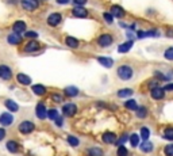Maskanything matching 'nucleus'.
<instances>
[{
  "label": "nucleus",
  "instance_id": "9d476101",
  "mask_svg": "<svg viewBox=\"0 0 173 156\" xmlns=\"http://www.w3.org/2000/svg\"><path fill=\"white\" fill-rule=\"evenodd\" d=\"M73 15L77 16V18H85L88 15V12L83 6H76L75 8H73Z\"/></svg>",
  "mask_w": 173,
  "mask_h": 156
},
{
  "label": "nucleus",
  "instance_id": "c9c22d12",
  "mask_svg": "<svg viewBox=\"0 0 173 156\" xmlns=\"http://www.w3.org/2000/svg\"><path fill=\"white\" fill-rule=\"evenodd\" d=\"M116 154H118V156H127L128 155V151H127V148L124 147V145H119Z\"/></svg>",
  "mask_w": 173,
  "mask_h": 156
},
{
  "label": "nucleus",
  "instance_id": "5701e85b",
  "mask_svg": "<svg viewBox=\"0 0 173 156\" xmlns=\"http://www.w3.org/2000/svg\"><path fill=\"white\" fill-rule=\"evenodd\" d=\"M4 105L7 106V109H8L10 111H18V110H19V106H18L14 101H11V99H8V101H6Z\"/></svg>",
  "mask_w": 173,
  "mask_h": 156
},
{
  "label": "nucleus",
  "instance_id": "2eb2a0df",
  "mask_svg": "<svg viewBox=\"0 0 173 156\" xmlns=\"http://www.w3.org/2000/svg\"><path fill=\"white\" fill-rule=\"evenodd\" d=\"M111 14L115 18H123L124 16V11L122 7H119V6H112L111 7Z\"/></svg>",
  "mask_w": 173,
  "mask_h": 156
},
{
  "label": "nucleus",
  "instance_id": "4c0bfd02",
  "mask_svg": "<svg viewBox=\"0 0 173 156\" xmlns=\"http://www.w3.org/2000/svg\"><path fill=\"white\" fill-rule=\"evenodd\" d=\"M164 152H165V155L167 156H173V144H169V145L165 147Z\"/></svg>",
  "mask_w": 173,
  "mask_h": 156
},
{
  "label": "nucleus",
  "instance_id": "2f4dec72",
  "mask_svg": "<svg viewBox=\"0 0 173 156\" xmlns=\"http://www.w3.org/2000/svg\"><path fill=\"white\" fill-rule=\"evenodd\" d=\"M164 137L167 140H172L173 141V128H167V129H165Z\"/></svg>",
  "mask_w": 173,
  "mask_h": 156
},
{
  "label": "nucleus",
  "instance_id": "f8f14e48",
  "mask_svg": "<svg viewBox=\"0 0 173 156\" xmlns=\"http://www.w3.org/2000/svg\"><path fill=\"white\" fill-rule=\"evenodd\" d=\"M7 39H8V44H11V45H18V44H19L20 41H22V37H20L19 33H15V31H14L12 34L8 35V38H7Z\"/></svg>",
  "mask_w": 173,
  "mask_h": 156
},
{
  "label": "nucleus",
  "instance_id": "58836bf2",
  "mask_svg": "<svg viewBox=\"0 0 173 156\" xmlns=\"http://www.w3.org/2000/svg\"><path fill=\"white\" fill-rule=\"evenodd\" d=\"M127 140H128V136H127V135H123L122 137H120V140L116 141V144H118V145H123V144L126 143Z\"/></svg>",
  "mask_w": 173,
  "mask_h": 156
},
{
  "label": "nucleus",
  "instance_id": "1a4fd4ad",
  "mask_svg": "<svg viewBox=\"0 0 173 156\" xmlns=\"http://www.w3.org/2000/svg\"><path fill=\"white\" fill-rule=\"evenodd\" d=\"M61 22V15L60 14H51V15H49V18H47V25L51 26V27H54V26H57L58 23Z\"/></svg>",
  "mask_w": 173,
  "mask_h": 156
},
{
  "label": "nucleus",
  "instance_id": "9b49d317",
  "mask_svg": "<svg viewBox=\"0 0 173 156\" xmlns=\"http://www.w3.org/2000/svg\"><path fill=\"white\" fill-rule=\"evenodd\" d=\"M165 96V88L156 87L152 90V98L153 99H162Z\"/></svg>",
  "mask_w": 173,
  "mask_h": 156
},
{
  "label": "nucleus",
  "instance_id": "79ce46f5",
  "mask_svg": "<svg viewBox=\"0 0 173 156\" xmlns=\"http://www.w3.org/2000/svg\"><path fill=\"white\" fill-rule=\"evenodd\" d=\"M154 76H156V77H158V79H160V80H168V77H167V76H164L161 72H156V73H154Z\"/></svg>",
  "mask_w": 173,
  "mask_h": 156
},
{
  "label": "nucleus",
  "instance_id": "423d86ee",
  "mask_svg": "<svg viewBox=\"0 0 173 156\" xmlns=\"http://www.w3.org/2000/svg\"><path fill=\"white\" fill-rule=\"evenodd\" d=\"M14 122V117L11 113H3L2 116H0V124L3 126H8Z\"/></svg>",
  "mask_w": 173,
  "mask_h": 156
},
{
  "label": "nucleus",
  "instance_id": "a18cd8bd",
  "mask_svg": "<svg viewBox=\"0 0 173 156\" xmlns=\"http://www.w3.org/2000/svg\"><path fill=\"white\" fill-rule=\"evenodd\" d=\"M85 3H87V0H75L76 6H83V4H85Z\"/></svg>",
  "mask_w": 173,
  "mask_h": 156
},
{
  "label": "nucleus",
  "instance_id": "a211bd4d",
  "mask_svg": "<svg viewBox=\"0 0 173 156\" xmlns=\"http://www.w3.org/2000/svg\"><path fill=\"white\" fill-rule=\"evenodd\" d=\"M97 61L100 62L103 67H106V68H111V67L114 65V60L112 58H108V57H99Z\"/></svg>",
  "mask_w": 173,
  "mask_h": 156
},
{
  "label": "nucleus",
  "instance_id": "4be33fe9",
  "mask_svg": "<svg viewBox=\"0 0 173 156\" xmlns=\"http://www.w3.org/2000/svg\"><path fill=\"white\" fill-rule=\"evenodd\" d=\"M138 38H143V37H158L160 33L157 30H152V31H138Z\"/></svg>",
  "mask_w": 173,
  "mask_h": 156
},
{
  "label": "nucleus",
  "instance_id": "dca6fc26",
  "mask_svg": "<svg viewBox=\"0 0 173 156\" xmlns=\"http://www.w3.org/2000/svg\"><path fill=\"white\" fill-rule=\"evenodd\" d=\"M39 49V44L37 42V41H30V42L26 45L24 48V52H27V53H31V52H35Z\"/></svg>",
  "mask_w": 173,
  "mask_h": 156
},
{
  "label": "nucleus",
  "instance_id": "49530a36",
  "mask_svg": "<svg viewBox=\"0 0 173 156\" xmlns=\"http://www.w3.org/2000/svg\"><path fill=\"white\" fill-rule=\"evenodd\" d=\"M4 137H6V131L3 128H0V141L4 139Z\"/></svg>",
  "mask_w": 173,
  "mask_h": 156
},
{
  "label": "nucleus",
  "instance_id": "7ed1b4c3",
  "mask_svg": "<svg viewBox=\"0 0 173 156\" xmlns=\"http://www.w3.org/2000/svg\"><path fill=\"white\" fill-rule=\"evenodd\" d=\"M62 111H64V116L72 117V116H75V114H76L77 106L75 105V103H66V105L62 107Z\"/></svg>",
  "mask_w": 173,
  "mask_h": 156
},
{
  "label": "nucleus",
  "instance_id": "ddd939ff",
  "mask_svg": "<svg viewBox=\"0 0 173 156\" xmlns=\"http://www.w3.org/2000/svg\"><path fill=\"white\" fill-rule=\"evenodd\" d=\"M103 141L106 144H114V143H116V136L112 132H106L103 135Z\"/></svg>",
  "mask_w": 173,
  "mask_h": 156
},
{
  "label": "nucleus",
  "instance_id": "7c9ffc66",
  "mask_svg": "<svg viewBox=\"0 0 173 156\" xmlns=\"http://www.w3.org/2000/svg\"><path fill=\"white\" fill-rule=\"evenodd\" d=\"M58 117V111L56 109H51V110H47V118H50V120L56 121V118Z\"/></svg>",
  "mask_w": 173,
  "mask_h": 156
},
{
  "label": "nucleus",
  "instance_id": "bb28decb",
  "mask_svg": "<svg viewBox=\"0 0 173 156\" xmlns=\"http://www.w3.org/2000/svg\"><path fill=\"white\" fill-rule=\"evenodd\" d=\"M65 42H66V45L71 46V48H77L79 46V41H77L76 38H73V37H66Z\"/></svg>",
  "mask_w": 173,
  "mask_h": 156
},
{
  "label": "nucleus",
  "instance_id": "412c9836",
  "mask_svg": "<svg viewBox=\"0 0 173 156\" xmlns=\"http://www.w3.org/2000/svg\"><path fill=\"white\" fill-rule=\"evenodd\" d=\"M141 151L142 152H146V154L152 152L153 151V144L150 143L149 140H143V143L141 144Z\"/></svg>",
  "mask_w": 173,
  "mask_h": 156
},
{
  "label": "nucleus",
  "instance_id": "de8ad7c7",
  "mask_svg": "<svg viewBox=\"0 0 173 156\" xmlns=\"http://www.w3.org/2000/svg\"><path fill=\"white\" fill-rule=\"evenodd\" d=\"M56 124H57L58 126H61V125H62V117L58 116V117L56 118Z\"/></svg>",
  "mask_w": 173,
  "mask_h": 156
},
{
  "label": "nucleus",
  "instance_id": "6ab92c4d",
  "mask_svg": "<svg viewBox=\"0 0 173 156\" xmlns=\"http://www.w3.org/2000/svg\"><path fill=\"white\" fill-rule=\"evenodd\" d=\"M16 79H18V81H19L20 84H23V86H28V84H31V79L27 75H24V73H19Z\"/></svg>",
  "mask_w": 173,
  "mask_h": 156
},
{
  "label": "nucleus",
  "instance_id": "b1692460",
  "mask_svg": "<svg viewBox=\"0 0 173 156\" xmlns=\"http://www.w3.org/2000/svg\"><path fill=\"white\" fill-rule=\"evenodd\" d=\"M88 156H103V151L97 147L89 148V149H88Z\"/></svg>",
  "mask_w": 173,
  "mask_h": 156
},
{
  "label": "nucleus",
  "instance_id": "c85d7f7f",
  "mask_svg": "<svg viewBox=\"0 0 173 156\" xmlns=\"http://www.w3.org/2000/svg\"><path fill=\"white\" fill-rule=\"evenodd\" d=\"M135 111H137L138 118H145L146 116H148V110H146V107H143V106H138V109Z\"/></svg>",
  "mask_w": 173,
  "mask_h": 156
},
{
  "label": "nucleus",
  "instance_id": "c756f323",
  "mask_svg": "<svg viewBox=\"0 0 173 156\" xmlns=\"http://www.w3.org/2000/svg\"><path fill=\"white\" fill-rule=\"evenodd\" d=\"M124 106H126L128 110H137L138 109V105H137V102H135L134 99H130V101H127L126 103H124Z\"/></svg>",
  "mask_w": 173,
  "mask_h": 156
},
{
  "label": "nucleus",
  "instance_id": "f03ea898",
  "mask_svg": "<svg viewBox=\"0 0 173 156\" xmlns=\"http://www.w3.org/2000/svg\"><path fill=\"white\" fill-rule=\"evenodd\" d=\"M18 128H19L20 133H23V135H28V133H31L35 129V125L32 124V122H30V121H23V122H20Z\"/></svg>",
  "mask_w": 173,
  "mask_h": 156
},
{
  "label": "nucleus",
  "instance_id": "f704fd0d",
  "mask_svg": "<svg viewBox=\"0 0 173 156\" xmlns=\"http://www.w3.org/2000/svg\"><path fill=\"white\" fill-rule=\"evenodd\" d=\"M68 143L71 144L72 147H77L80 144V141H79V139L77 137H75V136H69L68 137Z\"/></svg>",
  "mask_w": 173,
  "mask_h": 156
},
{
  "label": "nucleus",
  "instance_id": "20e7f679",
  "mask_svg": "<svg viewBox=\"0 0 173 156\" xmlns=\"http://www.w3.org/2000/svg\"><path fill=\"white\" fill-rule=\"evenodd\" d=\"M20 4L24 10L32 11V10L38 8V0H20Z\"/></svg>",
  "mask_w": 173,
  "mask_h": 156
},
{
  "label": "nucleus",
  "instance_id": "4468645a",
  "mask_svg": "<svg viewBox=\"0 0 173 156\" xmlns=\"http://www.w3.org/2000/svg\"><path fill=\"white\" fill-rule=\"evenodd\" d=\"M132 45H134L132 41H127V42H124V44H122V45L118 46V52H119V53H127V52L132 48Z\"/></svg>",
  "mask_w": 173,
  "mask_h": 156
},
{
  "label": "nucleus",
  "instance_id": "72a5a7b5",
  "mask_svg": "<svg viewBox=\"0 0 173 156\" xmlns=\"http://www.w3.org/2000/svg\"><path fill=\"white\" fill-rule=\"evenodd\" d=\"M130 143H131L132 147H137L138 144H139V136L135 135V133H134V135H131L130 136Z\"/></svg>",
  "mask_w": 173,
  "mask_h": 156
},
{
  "label": "nucleus",
  "instance_id": "37998d69",
  "mask_svg": "<svg viewBox=\"0 0 173 156\" xmlns=\"http://www.w3.org/2000/svg\"><path fill=\"white\" fill-rule=\"evenodd\" d=\"M53 101L61 102V101H62V96H61V95H58V94H53Z\"/></svg>",
  "mask_w": 173,
  "mask_h": 156
},
{
  "label": "nucleus",
  "instance_id": "0eeeda50",
  "mask_svg": "<svg viewBox=\"0 0 173 156\" xmlns=\"http://www.w3.org/2000/svg\"><path fill=\"white\" fill-rule=\"evenodd\" d=\"M35 113H37V117H38L39 120H43V118H46V117H47V110H46V106L43 105V103H38V105H37V110H35Z\"/></svg>",
  "mask_w": 173,
  "mask_h": 156
},
{
  "label": "nucleus",
  "instance_id": "cd10ccee",
  "mask_svg": "<svg viewBox=\"0 0 173 156\" xmlns=\"http://www.w3.org/2000/svg\"><path fill=\"white\" fill-rule=\"evenodd\" d=\"M130 95H132V90H130V88H123V90L118 91L119 98H126V96H130Z\"/></svg>",
  "mask_w": 173,
  "mask_h": 156
},
{
  "label": "nucleus",
  "instance_id": "8fccbe9b",
  "mask_svg": "<svg viewBox=\"0 0 173 156\" xmlns=\"http://www.w3.org/2000/svg\"><path fill=\"white\" fill-rule=\"evenodd\" d=\"M69 2H71V0H57L58 4H68Z\"/></svg>",
  "mask_w": 173,
  "mask_h": 156
},
{
  "label": "nucleus",
  "instance_id": "473e14b6",
  "mask_svg": "<svg viewBox=\"0 0 173 156\" xmlns=\"http://www.w3.org/2000/svg\"><path fill=\"white\" fill-rule=\"evenodd\" d=\"M149 136H150V131L146 126H143V128L141 129V139H143V140H148L149 139Z\"/></svg>",
  "mask_w": 173,
  "mask_h": 156
},
{
  "label": "nucleus",
  "instance_id": "a19ab883",
  "mask_svg": "<svg viewBox=\"0 0 173 156\" xmlns=\"http://www.w3.org/2000/svg\"><path fill=\"white\" fill-rule=\"evenodd\" d=\"M24 35L27 37V38H37V37H38V34H37L35 31H27Z\"/></svg>",
  "mask_w": 173,
  "mask_h": 156
},
{
  "label": "nucleus",
  "instance_id": "a878e982",
  "mask_svg": "<svg viewBox=\"0 0 173 156\" xmlns=\"http://www.w3.org/2000/svg\"><path fill=\"white\" fill-rule=\"evenodd\" d=\"M7 149L10 152H12V154H15V152H18V149H19V145H18L15 141H8V143H7Z\"/></svg>",
  "mask_w": 173,
  "mask_h": 156
},
{
  "label": "nucleus",
  "instance_id": "f3484780",
  "mask_svg": "<svg viewBox=\"0 0 173 156\" xmlns=\"http://www.w3.org/2000/svg\"><path fill=\"white\" fill-rule=\"evenodd\" d=\"M12 30L15 33H19V34H20V33H23L26 30V23H24V22H22V21L15 22L14 26H12Z\"/></svg>",
  "mask_w": 173,
  "mask_h": 156
},
{
  "label": "nucleus",
  "instance_id": "39448f33",
  "mask_svg": "<svg viewBox=\"0 0 173 156\" xmlns=\"http://www.w3.org/2000/svg\"><path fill=\"white\" fill-rule=\"evenodd\" d=\"M97 42H99V45L103 46V48H106V46H110L112 44V37L110 35V34H103L99 37V39H97Z\"/></svg>",
  "mask_w": 173,
  "mask_h": 156
},
{
  "label": "nucleus",
  "instance_id": "3c124183",
  "mask_svg": "<svg viewBox=\"0 0 173 156\" xmlns=\"http://www.w3.org/2000/svg\"><path fill=\"white\" fill-rule=\"evenodd\" d=\"M167 35L173 37V30H172V29H171V30H168V31H167Z\"/></svg>",
  "mask_w": 173,
  "mask_h": 156
},
{
  "label": "nucleus",
  "instance_id": "393cba45",
  "mask_svg": "<svg viewBox=\"0 0 173 156\" xmlns=\"http://www.w3.org/2000/svg\"><path fill=\"white\" fill-rule=\"evenodd\" d=\"M77 94H79V90H77L76 87L69 86V87L65 88V95H68V96H76Z\"/></svg>",
  "mask_w": 173,
  "mask_h": 156
},
{
  "label": "nucleus",
  "instance_id": "c03bdc74",
  "mask_svg": "<svg viewBox=\"0 0 173 156\" xmlns=\"http://www.w3.org/2000/svg\"><path fill=\"white\" fill-rule=\"evenodd\" d=\"M149 87H150V90H153V88H156V87H158V81H150Z\"/></svg>",
  "mask_w": 173,
  "mask_h": 156
},
{
  "label": "nucleus",
  "instance_id": "aec40b11",
  "mask_svg": "<svg viewBox=\"0 0 173 156\" xmlns=\"http://www.w3.org/2000/svg\"><path fill=\"white\" fill-rule=\"evenodd\" d=\"M32 92H34L35 95H39V96H42V95H45V92H46V88L42 86V84H34L32 86Z\"/></svg>",
  "mask_w": 173,
  "mask_h": 156
},
{
  "label": "nucleus",
  "instance_id": "09e8293b",
  "mask_svg": "<svg viewBox=\"0 0 173 156\" xmlns=\"http://www.w3.org/2000/svg\"><path fill=\"white\" fill-rule=\"evenodd\" d=\"M165 90H167V91H173V83L167 84V86H165Z\"/></svg>",
  "mask_w": 173,
  "mask_h": 156
},
{
  "label": "nucleus",
  "instance_id": "ea45409f",
  "mask_svg": "<svg viewBox=\"0 0 173 156\" xmlns=\"http://www.w3.org/2000/svg\"><path fill=\"white\" fill-rule=\"evenodd\" d=\"M104 19L108 22V23H112L114 21V15L112 14H108V12H104Z\"/></svg>",
  "mask_w": 173,
  "mask_h": 156
},
{
  "label": "nucleus",
  "instance_id": "e433bc0d",
  "mask_svg": "<svg viewBox=\"0 0 173 156\" xmlns=\"http://www.w3.org/2000/svg\"><path fill=\"white\" fill-rule=\"evenodd\" d=\"M164 56L167 60H173V48H168V49L165 50Z\"/></svg>",
  "mask_w": 173,
  "mask_h": 156
},
{
  "label": "nucleus",
  "instance_id": "6e6552de",
  "mask_svg": "<svg viewBox=\"0 0 173 156\" xmlns=\"http://www.w3.org/2000/svg\"><path fill=\"white\" fill-rule=\"evenodd\" d=\"M12 76V72L7 65H0V77L3 80H10Z\"/></svg>",
  "mask_w": 173,
  "mask_h": 156
},
{
  "label": "nucleus",
  "instance_id": "f257e3e1",
  "mask_svg": "<svg viewBox=\"0 0 173 156\" xmlns=\"http://www.w3.org/2000/svg\"><path fill=\"white\" fill-rule=\"evenodd\" d=\"M118 76L122 80H128L132 77V69L128 65H122L118 68Z\"/></svg>",
  "mask_w": 173,
  "mask_h": 156
}]
</instances>
